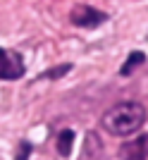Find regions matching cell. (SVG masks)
Here are the masks:
<instances>
[{"label": "cell", "instance_id": "cell-1", "mask_svg": "<svg viewBox=\"0 0 148 160\" xmlns=\"http://www.w3.org/2000/svg\"><path fill=\"white\" fill-rule=\"evenodd\" d=\"M146 122V108L136 100H124L117 103L103 115V129L112 136H129V134L139 132Z\"/></svg>", "mask_w": 148, "mask_h": 160}, {"label": "cell", "instance_id": "cell-2", "mask_svg": "<svg viewBox=\"0 0 148 160\" xmlns=\"http://www.w3.org/2000/svg\"><path fill=\"white\" fill-rule=\"evenodd\" d=\"M69 19L76 27L93 29V27H101L103 22L108 19V14L101 12V10H93V7H88V5H74L72 12H69Z\"/></svg>", "mask_w": 148, "mask_h": 160}, {"label": "cell", "instance_id": "cell-3", "mask_svg": "<svg viewBox=\"0 0 148 160\" xmlns=\"http://www.w3.org/2000/svg\"><path fill=\"white\" fill-rule=\"evenodd\" d=\"M24 74V62L17 53L0 48V79H19Z\"/></svg>", "mask_w": 148, "mask_h": 160}, {"label": "cell", "instance_id": "cell-4", "mask_svg": "<svg viewBox=\"0 0 148 160\" xmlns=\"http://www.w3.org/2000/svg\"><path fill=\"white\" fill-rule=\"evenodd\" d=\"M120 155L124 160H148V134H139L136 139L127 141L120 148Z\"/></svg>", "mask_w": 148, "mask_h": 160}, {"label": "cell", "instance_id": "cell-5", "mask_svg": "<svg viewBox=\"0 0 148 160\" xmlns=\"http://www.w3.org/2000/svg\"><path fill=\"white\" fill-rule=\"evenodd\" d=\"M72 146H74V132L72 129H62V132L57 134V151H60V155L67 158V155L72 153Z\"/></svg>", "mask_w": 148, "mask_h": 160}, {"label": "cell", "instance_id": "cell-6", "mask_svg": "<svg viewBox=\"0 0 148 160\" xmlns=\"http://www.w3.org/2000/svg\"><path fill=\"white\" fill-rule=\"evenodd\" d=\"M143 60H146V58H143V53H141V50H134V53H129V58H127V62L122 65L120 74H122V77H127V74L131 72L134 67H139V65H141Z\"/></svg>", "mask_w": 148, "mask_h": 160}, {"label": "cell", "instance_id": "cell-7", "mask_svg": "<svg viewBox=\"0 0 148 160\" xmlns=\"http://www.w3.org/2000/svg\"><path fill=\"white\" fill-rule=\"evenodd\" d=\"M72 69V65H62V67H57V69H48V72H43L46 77H50V79H55V77H62L65 72H69Z\"/></svg>", "mask_w": 148, "mask_h": 160}, {"label": "cell", "instance_id": "cell-8", "mask_svg": "<svg viewBox=\"0 0 148 160\" xmlns=\"http://www.w3.org/2000/svg\"><path fill=\"white\" fill-rule=\"evenodd\" d=\"M29 153H31V143H27V141H24V143L19 146V155H17V160H27Z\"/></svg>", "mask_w": 148, "mask_h": 160}]
</instances>
